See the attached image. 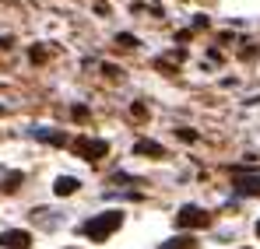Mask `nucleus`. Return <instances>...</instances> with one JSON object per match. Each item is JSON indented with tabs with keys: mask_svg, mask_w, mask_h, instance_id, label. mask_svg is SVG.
<instances>
[{
	"mask_svg": "<svg viewBox=\"0 0 260 249\" xmlns=\"http://www.w3.org/2000/svg\"><path fill=\"white\" fill-rule=\"evenodd\" d=\"M74 151L85 155L88 162H99V158H106L109 144H106V140H91V137H78V140H74Z\"/></svg>",
	"mask_w": 260,
	"mask_h": 249,
	"instance_id": "obj_2",
	"label": "nucleus"
},
{
	"mask_svg": "<svg viewBox=\"0 0 260 249\" xmlns=\"http://www.w3.org/2000/svg\"><path fill=\"white\" fill-rule=\"evenodd\" d=\"M28 242H32V235H28V232H21V228L0 232V246H4V249H25Z\"/></svg>",
	"mask_w": 260,
	"mask_h": 249,
	"instance_id": "obj_4",
	"label": "nucleus"
},
{
	"mask_svg": "<svg viewBox=\"0 0 260 249\" xmlns=\"http://www.w3.org/2000/svg\"><path fill=\"white\" fill-rule=\"evenodd\" d=\"M134 151H137V155H151V158H166V148L155 144V140H137Z\"/></svg>",
	"mask_w": 260,
	"mask_h": 249,
	"instance_id": "obj_6",
	"label": "nucleus"
},
{
	"mask_svg": "<svg viewBox=\"0 0 260 249\" xmlns=\"http://www.w3.org/2000/svg\"><path fill=\"white\" fill-rule=\"evenodd\" d=\"M39 140H49V144H63V133H49V130H36Z\"/></svg>",
	"mask_w": 260,
	"mask_h": 249,
	"instance_id": "obj_8",
	"label": "nucleus"
},
{
	"mask_svg": "<svg viewBox=\"0 0 260 249\" xmlns=\"http://www.w3.org/2000/svg\"><path fill=\"white\" fill-rule=\"evenodd\" d=\"M78 186H81V183H78L74 175H60L53 190H56V197H71V193H78Z\"/></svg>",
	"mask_w": 260,
	"mask_h": 249,
	"instance_id": "obj_7",
	"label": "nucleus"
},
{
	"mask_svg": "<svg viewBox=\"0 0 260 249\" xmlns=\"http://www.w3.org/2000/svg\"><path fill=\"white\" fill-rule=\"evenodd\" d=\"M116 42H120L123 49H134V46H137V39H134V35H120V39H116Z\"/></svg>",
	"mask_w": 260,
	"mask_h": 249,
	"instance_id": "obj_10",
	"label": "nucleus"
},
{
	"mask_svg": "<svg viewBox=\"0 0 260 249\" xmlns=\"http://www.w3.org/2000/svg\"><path fill=\"white\" fill-rule=\"evenodd\" d=\"M162 249H176V246H173V242H166V246H162Z\"/></svg>",
	"mask_w": 260,
	"mask_h": 249,
	"instance_id": "obj_13",
	"label": "nucleus"
},
{
	"mask_svg": "<svg viewBox=\"0 0 260 249\" xmlns=\"http://www.w3.org/2000/svg\"><path fill=\"white\" fill-rule=\"evenodd\" d=\"M74 120H81V123L88 120V109H85V105H74Z\"/></svg>",
	"mask_w": 260,
	"mask_h": 249,
	"instance_id": "obj_12",
	"label": "nucleus"
},
{
	"mask_svg": "<svg viewBox=\"0 0 260 249\" xmlns=\"http://www.w3.org/2000/svg\"><path fill=\"white\" fill-rule=\"evenodd\" d=\"M193 246H197L193 235H179V239H176V249H193Z\"/></svg>",
	"mask_w": 260,
	"mask_h": 249,
	"instance_id": "obj_9",
	"label": "nucleus"
},
{
	"mask_svg": "<svg viewBox=\"0 0 260 249\" xmlns=\"http://www.w3.org/2000/svg\"><path fill=\"white\" fill-rule=\"evenodd\" d=\"M130 113H134V120H144V116H148V109H144V105H141V102H137V105H134V109H130Z\"/></svg>",
	"mask_w": 260,
	"mask_h": 249,
	"instance_id": "obj_11",
	"label": "nucleus"
},
{
	"mask_svg": "<svg viewBox=\"0 0 260 249\" xmlns=\"http://www.w3.org/2000/svg\"><path fill=\"white\" fill-rule=\"evenodd\" d=\"M257 235H260V221H257Z\"/></svg>",
	"mask_w": 260,
	"mask_h": 249,
	"instance_id": "obj_14",
	"label": "nucleus"
},
{
	"mask_svg": "<svg viewBox=\"0 0 260 249\" xmlns=\"http://www.w3.org/2000/svg\"><path fill=\"white\" fill-rule=\"evenodd\" d=\"M176 225L179 228H204L208 225V214L201 207H193V204H186V207H179V214H176Z\"/></svg>",
	"mask_w": 260,
	"mask_h": 249,
	"instance_id": "obj_3",
	"label": "nucleus"
},
{
	"mask_svg": "<svg viewBox=\"0 0 260 249\" xmlns=\"http://www.w3.org/2000/svg\"><path fill=\"white\" fill-rule=\"evenodd\" d=\"M236 190L246 193V197L260 193V175H236Z\"/></svg>",
	"mask_w": 260,
	"mask_h": 249,
	"instance_id": "obj_5",
	"label": "nucleus"
},
{
	"mask_svg": "<svg viewBox=\"0 0 260 249\" xmlns=\"http://www.w3.org/2000/svg\"><path fill=\"white\" fill-rule=\"evenodd\" d=\"M120 225H123V214H120V210H102V214H95L91 221H85V235L91 242H106Z\"/></svg>",
	"mask_w": 260,
	"mask_h": 249,
	"instance_id": "obj_1",
	"label": "nucleus"
},
{
	"mask_svg": "<svg viewBox=\"0 0 260 249\" xmlns=\"http://www.w3.org/2000/svg\"><path fill=\"white\" fill-rule=\"evenodd\" d=\"M0 116H4V105H0Z\"/></svg>",
	"mask_w": 260,
	"mask_h": 249,
	"instance_id": "obj_15",
	"label": "nucleus"
}]
</instances>
